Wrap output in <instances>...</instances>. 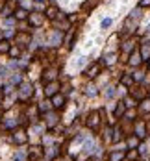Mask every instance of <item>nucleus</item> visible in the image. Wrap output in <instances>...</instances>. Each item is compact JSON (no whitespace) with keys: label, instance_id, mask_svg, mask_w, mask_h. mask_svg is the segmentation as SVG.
<instances>
[{"label":"nucleus","instance_id":"nucleus-1","mask_svg":"<svg viewBox=\"0 0 150 161\" xmlns=\"http://www.w3.org/2000/svg\"><path fill=\"white\" fill-rule=\"evenodd\" d=\"M32 95H33L32 83H28V82H22V83H20V87H19V96H20L22 100H28Z\"/></svg>","mask_w":150,"mask_h":161},{"label":"nucleus","instance_id":"nucleus-2","mask_svg":"<svg viewBox=\"0 0 150 161\" xmlns=\"http://www.w3.org/2000/svg\"><path fill=\"white\" fill-rule=\"evenodd\" d=\"M28 22H30L32 26H41V24L45 22V15H41V13H37V11H33V13H30V15H28Z\"/></svg>","mask_w":150,"mask_h":161},{"label":"nucleus","instance_id":"nucleus-3","mask_svg":"<svg viewBox=\"0 0 150 161\" xmlns=\"http://www.w3.org/2000/svg\"><path fill=\"white\" fill-rule=\"evenodd\" d=\"M87 128H91V130H96L98 128V124H100V115L96 113V111H93L89 117H87Z\"/></svg>","mask_w":150,"mask_h":161},{"label":"nucleus","instance_id":"nucleus-4","mask_svg":"<svg viewBox=\"0 0 150 161\" xmlns=\"http://www.w3.org/2000/svg\"><path fill=\"white\" fill-rule=\"evenodd\" d=\"M15 37H17V46H26V44H30V41H32L30 33H24V32L17 33Z\"/></svg>","mask_w":150,"mask_h":161},{"label":"nucleus","instance_id":"nucleus-5","mask_svg":"<svg viewBox=\"0 0 150 161\" xmlns=\"http://www.w3.org/2000/svg\"><path fill=\"white\" fill-rule=\"evenodd\" d=\"M58 89H59V83H58V82H48V83H46V89H45V95L52 98V96L58 93Z\"/></svg>","mask_w":150,"mask_h":161},{"label":"nucleus","instance_id":"nucleus-6","mask_svg":"<svg viewBox=\"0 0 150 161\" xmlns=\"http://www.w3.org/2000/svg\"><path fill=\"white\" fill-rule=\"evenodd\" d=\"M52 106H54L56 109H61V108L65 106V96L59 95V93H56V95L52 96Z\"/></svg>","mask_w":150,"mask_h":161},{"label":"nucleus","instance_id":"nucleus-7","mask_svg":"<svg viewBox=\"0 0 150 161\" xmlns=\"http://www.w3.org/2000/svg\"><path fill=\"white\" fill-rule=\"evenodd\" d=\"M13 141H15L17 145H24V143L28 141V135H26L22 130H17V132L13 133Z\"/></svg>","mask_w":150,"mask_h":161},{"label":"nucleus","instance_id":"nucleus-8","mask_svg":"<svg viewBox=\"0 0 150 161\" xmlns=\"http://www.w3.org/2000/svg\"><path fill=\"white\" fill-rule=\"evenodd\" d=\"M56 74H58V70L54 69V67H50V69H46L45 70V74H43V80L48 83V82H54L56 80Z\"/></svg>","mask_w":150,"mask_h":161},{"label":"nucleus","instance_id":"nucleus-9","mask_svg":"<svg viewBox=\"0 0 150 161\" xmlns=\"http://www.w3.org/2000/svg\"><path fill=\"white\" fill-rule=\"evenodd\" d=\"M58 121H59L58 113H48V115H46V126H48V128H54V126L58 124Z\"/></svg>","mask_w":150,"mask_h":161},{"label":"nucleus","instance_id":"nucleus-10","mask_svg":"<svg viewBox=\"0 0 150 161\" xmlns=\"http://www.w3.org/2000/svg\"><path fill=\"white\" fill-rule=\"evenodd\" d=\"M135 135H137L139 139H141V137H143V139L147 137V126H145L143 122H137V124H135Z\"/></svg>","mask_w":150,"mask_h":161},{"label":"nucleus","instance_id":"nucleus-11","mask_svg":"<svg viewBox=\"0 0 150 161\" xmlns=\"http://www.w3.org/2000/svg\"><path fill=\"white\" fill-rule=\"evenodd\" d=\"M13 15H15V19H17V20H24V19H28V15H30V13H28L24 7H17Z\"/></svg>","mask_w":150,"mask_h":161},{"label":"nucleus","instance_id":"nucleus-12","mask_svg":"<svg viewBox=\"0 0 150 161\" xmlns=\"http://www.w3.org/2000/svg\"><path fill=\"white\" fill-rule=\"evenodd\" d=\"M98 70H100V67H98V63H93V65H91V67L87 69V72H85V76L93 80V78H95V76L98 74Z\"/></svg>","mask_w":150,"mask_h":161},{"label":"nucleus","instance_id":"nucleus-13","mask_svg":"<svg viewBox=\"0 0 150 161\" xmlns=\"http://www.w3.org/2000/svg\"><path fill=\"white\" fill-rule=\"evenodd\" d=\"M43 156V150H41V146H32V150H30V159H39Z\"/></svg>","mask_w":150,"mask_h":161},{"label":"nucleus","instance_id":"nucleus-14","mask_svg":"<svg viewBox=\"0 0 150 161\" xmlns=\"http://www.w3.org/2000/svg\"><path fill=\"white\" fill-rule=\"evenodd\" d=\"M141 57L145 59V61H148V57H150V43H145L143 46H141Z\"/></svg>","mask_w":150,"mask_h":161},{"label":"nucleus","instance_id":"nucleus-15","mask_svg":"<svg viewBox=\"0 0 150 161\" xmlns=\"http://www.w3.org/2000/svg\"><path fill=\"white\" fill-rule=\"evenodd\" d=\"M126 145H128L130 148H137V146H139V137H137V135H130V137L126 139Z\"/></svg>","mask_w":150,"mask_h":161},{"label":"nucleus","instance_id":"nucleus-16","mask_svg":"<svg viewBox=\"0 0 150 161\" xmlns=\"http://www.w3.org/2000/svg\"><path fill=\"white\" fill-rule=\"evenodd\" d=\"M61 39H63L61 32H54V33H52V46H58V44H61Z\"/></svg>","mask_w":150,"mask_h":161},{"label":"nucleus","instance_id":"nucleus-17","mask_svg":"<svg viewBox=\"0 0 150 161\" xmlns=\"http://www.w3.org/2000/svg\"><path fill=\"white\" fill-rule=\"evenodd\" d=\"M108 159H109V161H122V159H124V154H122V152H119V150H117V152H111V154H109V158H108Z\"/></svg>","mask_w":150,"mask_h":161},{"label":"nucleus","instance_id":"nucleus-18","mask_svg":"<svg viewBox=\"0 0 150 161\" xmlns=\"http://www.w3.org/2000/svg\"><path fill=\"white\" fill-rule=\"evenodd\" d=\"M139 63H141V54H139V52H134V54H132V59H130V65L137 67Z\"/></svg>","mask_w":150,"mask_h":161},{"label":"nucleus","instance_id":"nucleus-19","mask_svg":"<svg viewBox=\"0 0 150 161\" xmlns=\"http://www.w3.org/2000/svg\"><path fill=\"white\" fill-rule=\"evenodd\" d=\"M124 109H126V104H124V102H119L117 108H115V117H122Z\"/></svg>","mask_w":150,"mask_h":161},{"label":"nucleus","instance_id":"nucleus-20","mask_svg":"<svg viewBox=\"0 0 150 161\" xmlns=\"http://www.w3.org/2000/svg\"><path fill=\"white\" fill-rule=\"evenodd\" d=\"M7 52H9V56H11V57H13V59H15V57H19V56H20V48H19V46H17V44H15V46H9V50H7Z\"/></svg>","mask_w":150,"mask_h":161},{"label":"nucleus","instance_id":"nucleus-21","mask_svg":"<svg viewBox=\"0 0 150 161\" xmlns=\"http://www.w3.org/2000/svg\"><path fill=\"white\" fill-rule=\"evenodd\" d=\"M93 148H95L93 139H85V141H84V150H85V152H93Z\"/></svg>","mask_w":150,"mask_h":161},{"label":"nucleus","instance_id":"nucleus-22","mask_svg":"<svg viewBox=\"0 0 150 161\" xmlns=\"http://www.w3.org/2000/svg\"><path fill=\"white\" fill-rule=\"evenodd\" d=\"M13 6H15V2L13 0H9L6 6H4V9H2V13H4V17H7V13H11V9H13Z\"/></svg>","mask_w":150,"mask_h":161},{"label":"nucleus","instance_id":"nucleus-23","mask_svg":"<svg viewBox=\"0 0 150 161\" xmlns=\"http://www.w3.org/2000/svg\"><path fill=\"white\" fill-rule=\"evenodd\" d=\"M46 15H48L50 19H56V17L59 15V11H58V7L54 6V7H48V9H46Z\"/></svg>","mask_w":150,"mask_h":161},{"label":"nucleus","instance_id":"nucleus-24","mask_svg":"<svg viewBox=\"0 0 150 161\" xmlns=\"http://www.w3.org/2000/svg\"><path fill=\"white\" fill-rule=\"evenodd\" d=\"M85 95H87V96H95V95H96V87H95V85H87V87H85Z\"/></svg>","mask_w":150,"mask_h":161},{"label":"nucleus","instance_id":"nucleus-25","mask_svg":"<svg viewBox=\"0 0 150 161\" xmlns=\"http://www.w3.org/2000/svg\"><path fill=\"white\" fill-rule=\"evenodd\" d=\"M50 108H52V102H43V104L39 106V111H41V113H46Z\"/></svg>","mask_w":150,"mask_h":161},{"label":"nucleus","instance_id":"nucleus-26","mask_svg":"<svg viewBox=\"0 0 150 161\" xmlns=\"http://www.w3.org/2000/svg\"><path fill=\"white\" fill-rule=\"evenodd\" d=\"M132 44H134L132 41H124L122 43V52H132V48H134Z\"/></svg>","mask_w":150,"mask_h":161},{"label":"nucleus","instance_id":"nucleus-27","mask_svg":"<svg viewBox=\"0 0 150 161\" xmlns=\"http://www.w3.org/2000/svg\"><path fill=\"white\" fill-rule=\"evenodd\" d=\"M137 158V150L135 148H130V152H128V161H134Z\"/></svg>","mask_w":150,"mask_h":161},{"label":"nucleus","instance_id":"nucleus-28","mask_svg":"<svg viewBox=\"0 0 150 161\" xmlns=\"http://www.w3.org/2000/svg\"><path fill=\"white\" fill-rule=\"evenodd\" d=\"M121 82H122V85H130V83H132V82H134V78H132V76H128V74H126V76H122V80H121Z\"/></svg>","mask_w":150,"mask_h":161},{"label":"nucleus","instance_id":"nucleus-29","mask_svg":"<svg viewBox=\"0 0 150 161\" xmlns=\"http://www.w3.org/2000/svg\"><path fill=\"white\" fill-rule=\"evenodd\" d=\"M11 44H7V41H0V52H7Z\"/></svg>","mask_w":150,"mask_h":161},{"label":"nucleus","instance_id":"nucleus-30","mask_svg":"<svg viewBox=\"0 0 150 161\" xmlns=\"http://www.w3.org/2000/svg\"><path fill=\"white\" fill-rule=\"evenodd\" d=\"M15 159H17V161H28V158H26V154H24V152H17Z\"/></svg>","mask_w":150,"mask_h":161},{"label":"nucleus","instance_id":"nucleus-31","mask_svg":"<svg viewBox=\"0 0 150 161\" xmlns=\"http://www.w3.org/2000/svg\"><path fill=\"white\" fill-rule=\"evenodd\" d=\"M124 104H126V108H134V106H135V100L130 96V98H126V100H124Z\"/></svg>","mask_w":150,"mask_h":161},{"label":"nucleus","instance_id":"nucleus-32","mask_svg":"<svg viewBox=\"0 0 150 161\" xmlns=\"http://www.w3.org/2000/svg\"><path fill=\"white\" fill-rule=\"evenodd\" d=\"M59 154V150H58V146H52V150L48 152V158H56Z\"/></svg>","mask_w":150,"mask_h":161},{"label":"nucleus","instance_id":"nucleus-33","mask_svg":"<svg viewBox=\"0 0 150 161\" xmlns=\"http://www.w3.org/2000/svg\"><path fill=\"white\" fill-rule=\"evenodd\" d=\"M111 22H113L111 19H104V20H102V28H109V26H111Z\"/></svg>","mask_w":150,"mask_h":161},{"label":"nucleus","instance_id":"nucleus-34","mask_svg":"<svg viewBox=\"0 0 150 161\" xmlns=\"http://www.w3.org/2000/svg\"><path fill=\"white\" fill-rule=\"evenodd\" d=\"M11 83H20V74H13L11 76Z\"/></svg>","mask_w":150,"mask_h":161},{"label":"nucleus","instance_id":"nucleus-35","mask_svg":"<svg viewBox=\"0 0 150 161\" xmlns=\"http://www.w3.org/2000/svg\"><path fill=\"white\" fill-rule=\"evenodd\" d=\"M113 95H115V89H113V87H108V91H106V96L109 98V96H113Z\"/></svg>","mask_w":150,"mask_h":161},{"label":"nucleus","instance_id":"nucleus-36","mask_svg":"<svg viewBox=\"0 0 150 161\" xmlns=\"http://www.w3.org/2000/svg\"><path fill=\"white\" fill-rule=\"evenodd\" d=\"M121 141V130H115V137H113V143Z\"/></svg>","mask_w":150,"mask_h":161},{"label":"nucleus","instance_id":"nucleus-37","mask_svg":"<svg viewBox=\"0 0 150 161\" xmlns=\"http://www.w3.org/2000/svg\"><path fill=\"white\" fill-rule=\"evenodd\" d=\"M150 6V0H141L139 2V7H148Z\"/></svg>","mask_w":150,"mask_h":161},{"label":"nucleus","instance_id":"nucleus-38","mask_svg":"<svg viewBox=\"0 0 150 161\" xmlns=\"http://www.w3.org/2000/svg\"><path fill=\"white\" fill-rule=\"evenodd\" d=\"M113 61H115V56H108L106 57V65H111Z\"/></svg>","mask_w":150,"mask_h":161},{"label":"nucleus","instance_id":"nucleus-39","mask_svg":"<svg viewBox=\"0 0 150 161\" xmlns=\"http://www.w3.org/2000/svg\"><path fill=\"white\" fill-rule=\"evenodd\" d=\"M4 35H6V37H13V35H15V32H13V30H6V32H4Z\"/></svg>","mask_w":150,"mask_h":161},{"label":"nucleus","instance_id":"nucleus-40","mask_svg":"<svg viewBox=\"0 0 150 161\" xmlns=\"http://www.w3.org/2000/svg\"><path fill=\"white\" fill-rule=\"evenodd\" d=\"M143 76H145V74H141V72H135V80H141Z\"/></svg>","mask_w":150,"mask_h":161},{"label":"nucleus","instance_id":"nucleus-41","mask_svg":"<svg viewBox=\"0 0 150 161\" xmlns=\"http://www.w3.org/2000/svg\"><path fill=\"white\" fill-rule=\"evenodd\" d=\"M2 78H4V76H0V87H2V83H4V80H2Z\"/></svg>","mask_w":150,"mask_h":161},{"label":"nucleus","instance_id":"nucleus-42","mask_svg":"<svg viewBox=\"0 0 150 161\" xmlns=\"http://www.w3.org/2000/svg\"><path fill=\"white\" fill-rule=\"evenodd\" d=\"M0 119H2V108H0Z\"/></svg>","mask_w":150,"mask_h":161},{"label":"nucleus","instance_id":"nucleus-43","mask_svg":"<svg viewBox=\"0 0 150 161\" xmlns=\"http://www.w3.org/2000/svg\"><path fill=\"white\" fill-rule=\"evenodd\" d=\"M87 161H95V159H93V158H91V159H87Z\"/></svg>","mask_w":150,"mask_h":161},{"label":"nucleus","instance_id":"nucleus-44","mask_svg":"<svg viewBox=\"0 0 150 161\" xmlns=\"http://www.w3.org/2000/svg\"><path fill=\"white\" fill-rule=\"evenodd\" d=\"M37 2H43V0H37Z\"/></svg>","mask_w":150,"mask_h":161},{"label":"nucleus","instance_id":"nucleus-45","mask_svg":"<svg viewBox=\"0 0 150 161\" xmlns=\"http://www.w3.org/2000/svg\"><path fill=\"white\" fill-rule=\"evenodd\" d=\"M0 37H2V33H0Z\"/></svg>","mask_w":150,"mask_h":161},{"label":"nucleus","instance_id":"nucleus-46","mask_svg":"<svg viewBox=\"0 0 150 161\" xmlns=\"http://www.w3.org/2000/svg\"><path fill=\"white\" fill-rule=\"evenodd\" d=\"M65 161H67V159H65ZM69 161H71V159H69Z\"/></svg>","mask_w":150,"mask_h":161},{"label":"nucleus","instance_id":"nucleus-47","mask_svg":"<svg viewBox=\"0 0 150 161\" xmlns=\"http://www.w3.org/2000/svg\"><path fill=\"white\" fill-rule=\"evenodd\" d=\"M122 161H124V159H122Z\"/></svg>","mask_w":150,"mask_h":161}]
</instances>
